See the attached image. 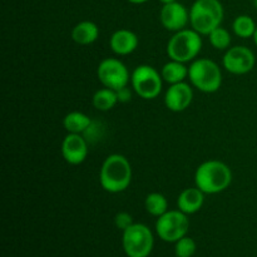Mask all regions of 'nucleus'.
<instances>
[{"instance_id":"2eb2a0df","label":"nucleus","mask_w":257,"mask_h":257,"mask_svg":"<svg viewBox=\"0 0 257 257\" xmlns=\"http://www.w3.org/2000/svg\"><path fill=\"white\" fill-rule=\"evenodd\" d=\"M205 203V193L198 187L185 188L177 198L178 210L186 215H193L202 208Z\"/></svg>"},{"instance_id":"7ed1b4c3","label":"nucleus","mask_w":257,"mask_h":257,"mask_svg":"<svg viewBox=\"0 0 257 257\" xmlns=\"http://www.w3.org/2000/svg\"><path fill=\"white\" fill-rule=\"evenodd\" d=\"M223 15L225 12L220 0H196L190 10L191 28L201 35H208L221 27Z\"/></svg>"},{"instance_id":"6e6552de","label":"nucleus","mask_w":257,"mask_h":257,"mask_svg":"<svg viewBox=\"0 0 257 257\" xmlns=\"http://www.w3.org/2000/svg\"><path fill=\"white\" fill-rule=\"evenodd\" d=\"M188 215L180 210L167 211L160 216L156 222V232L165 242H177L180 238L187 236L190 228Z\"/></svg>"},{"instance_id":"9b49d317","label":"nucleus","mask_w":257,"mask_h":257,"mask_svg":"<svg viewBox=\"0 0 257 257\" xmlns=\"http://www.w3.org/2000/svg\"><path fill=\"white\" fill-rule=\"evenodd\" d=\"M160 20L168 32H180L190 23V12L181 3H170L163 5L161 9Z\"/></svg>"},{"instance_id":"a211bd4d","label":"nucleus","mask_w":257,"mask_h":257,"mask_svg":"<svg viewBox=\"0 0 257 257\" xmlns=\"http://www.w3.org/2000/svg\"><path fill=\"white\" fill-rule=\"evenodd\" d=\"M90 124H92L90 118L85 113L78 112V110L68 113L63 119V125L68 133L82 135L90 127Z\"/></svg>"},{"instance_id":"f8f14e48","label":"nucleus","mask_w":257,"mask_h":257,"mask_svg":"<svg viewBox=\"0 0 257 257\" xmlns=\"http://www.w3.org/2000/svg\"><path fill=\"white\" fill-rule=\"evenodd\" d=\"M60 151L65 162L72 166H78L84 162L88 156L87 141L82 137V135L68 133L63 140Z\"/></svg>"},{"instance_id":"b1692460","label":"nucleus","mask_w":257,"mask_h":257,"mask_svg":"<svg viewBox=\"0 0 257 257\" xmlns=\"http://www.w3.org/2000/svg\"><path fill=\"white\" fill-rule=\"evenodd\" d=\"M133 217L128 212H118L114 217V225L118 230H127L130 226L133 225Z\"/></svg>"},{"instance_id":"c85d7f7f","label":"nucleus","mask_w":257,"mask_h":257,"mask_svg":"<svg viewBox=\"0 0 257 257\" xmlns=\"http://www.w3.org/2000/svg\"><path fill=\"white\" fill-rule=\"evenodd\" d=\"M253 5H255V8L257 9V0H253Z\"/></svg>"},{"instance_id":"f03ea898","label":"nucleus","mask_w":257,"mask_h":257,"mask_svg":"<svg viewBox=\"0 0 257 257\" xmlns=\"http://www.w3.org/2000/svg\"><path fill=\"white\" fill-rule=\"evenodd\" d=\"M232 182V172L226 163L217 160L201 163L195 173L196 187L205 195H216L227 190Z\"/></svg>"},{"instance_id":"0eeeda50","label":"nucleus","mask_w":257,"mask_h":257,"mask_svg":"<svg viewBox=\"0 0 257 257\" xmlns=\"http://www.w3.org/2000/svg\"><path fill=\"white\" fill-rule=\"evenodd\" d=\"M132 88L143 99H155L162 92L163 78L156 68L148 64L138 65L131 75Z\"/></svg>"},{"instance_id":"aec40b11","label":"nucleus","mask_w":257,"mask_h":257,"mask_svg":"<svg viewBox=\"0 0 257 257\" xmlns=\"http://www.w3.org/2000/svg\"><path fill=\"white\" fill-rule=\"evenodd\" d=\"M145 207L150 215L155 216V217H160V216L165 215L168 211V201L162 193L152 192L147 195L145 200Z\"/></svg>"},{"instance_id":"9d476101","label":"nucleus","mask_w":257,"mask_h":257,"mask_svg":"<svg viewBox=\"0 0 257 257\" xmlns=\"http://www.w3.org/2000/svg\"><path fill=\"white\" fill-rule=\"evenodd\" d=\"M223 68L235 75H243L255 68L256 58L252 50L243 45H236L226 50L222 59Z\"/></svg>"},{"instance_id":"39448f33","label":"nucleus","mask_w":257,"mask_h":257,"mask_svg":"<svg viewBox=\"0 0 257 257\" xmlns=\"http://www.w3.org/2000/svg\"><path fill=\"white\" fill-rule=\"evenodd\" d=\"M202 48V38L193 29H182L176 32L167 43V55L170 59L181 63L195 60Z\"/></svg>"},{"instance_id":"412c9836","label":"nucleus","mask_w":257,"mask_h":257,"mask_svg":"<svg viewBox=\"0 0 257 257\" xmlns=\"http://www.w3.org/2000/svg\"><path fill=\"white\" fill-rule=\"evenodd\" d=\"M232 29L237 37L240 38H253L255 32L257 29V25L255 20L248 15H238L232 23Z\"/></svg>"},{"instance_id":"423d86ee","label":"nucleus","mask_w":257,"mask_h":257,"mask_svg":"<svg viewBox=\"0 0 257 257\" xmlns=\"http://www.w3.org/2000/svg\"><path fill=\"white\" fill-rule=\"evenodd\" d=\"M155 245V237L148 226L133 223L123 231L122 246L128 257H148Z\"/></svg>"},{"instance_id":"ddd939ff","label":"nucleus","mask_w":257,"mask_h":257,"mask_svg":"<svg viewBox=\"0 0 257 257\" xmlns=\"http://www.w3.org/2000/svg\"><path fill=\"white\" fill-rule=\"evenodd\" d=\"M193 100V90L186 82L171 84L165 94V104L171 112H183Z\"/></svg>"},{"instance_id":"a878e982","label":"nucleus","mask_w":257,"mask_h":257,"mask_svg":"<svg viewBox=\"0 0 257 257\" xmlns=\"http://www.w3.org/2000/svg\"><path fill=\"white\" fill-rule=\"evenodd\" d=\"M127 2H130L131 4L138 5V4H145V3H147L148 0H127Z\"/></svg>"},{"instance_id":"bb28decb","label":"nucleus","mask_w":257,"mask_h":257,"mask_svg":"<svg viewBox=\"0 0 257 257\" xmlns=\"http://www.w3.org/2000/svg\"><path fill=\"white\" fill-rule=\"evenodd\" d=\"M158 2H161L163 5H165V4H170V3H175L177 2V0H158Z\"/></svg>"},{"instance_id":"f3484780","label":"nucleus","mask_w":257,"mask_h":257,"mask_svg":"<svg viewBox=\"0 0 257 257\" xmlns=\"http://www.w3.org/2000/svg\"><path fill=\"white\" fill-rule=\"evenodd\" d=\"M161 75H162L163 80L170 85L185 82L186 78H188V67H186L185 63L171 59L162 67Z\"/></svg>"},{"instance_id":"393cba45","label":"nucleus","mask_w":257,"mask_h":257,"mask_svg":"<svg viewBox=\"0 0 257 257\" xmlns=\"http://www.w3.org/2000/svg\"><path fill=\"white\" fill-rule=\"evenodd\" d=\"M117 94H118V99H119V102H128V100L131 99V93L127 87L117 90Z\"/></svg>"},{"instance_id":"5701e85b","label":"nucleus","mask_w":257,"mask_h":257,"mask_svg":"<svg viewBox=\"0 0 257 257\" xmlns=\"http://www.w3.org/2000/svg\"><path fill=\"white\" fill-rule=\"evenodd\" d=\"M197 250L195 240L188 236L180 238L177 242H175V253L176 257H192Z\"/></svg>"},{"instance_id":"4be33fe9","label":"nucleus","mask_w":257,"mask_h":257,"mask_svg":"<svg viewBox=\"0 0 257 257\" xmlns=\"http://www.w3.org/2000/svg\"><path fill=\"white\" fill-rule=\"evenodd\" d=\"M208 40L215 49L227 50L231 45V34L227 29L218 27L208 34Z\"/></svg>"},{"instance_id":"dca6fc26","label":"nucleus","mask_w":257,"mask_h":257,"mask_svg":"<svg viewBox=\"0 0 257 257\" xmlns=\"http://www.w3.org/2000/svg\"><path fill=\"white\" fill-rule=\"evenodd\" d=\"M72 39L73 42L79 45H89L93 44L99 37V28L95 23L89 20H83L78 23L72 29Z\"/></svg>"},{"instance_id":"20e7f679","label":"nucleus","mask_w":257,"mask_h":257,"mask_svg":"<svg viewBox=\"0 0 257 257\" xmlns=\"http://www.w3.org/2000/svg\"><path fill=\"white\" fill-rule=\"evenodd\" d=\"M191 84L203 93L217 92L222 84V73L217 63L207 58L192 60L188 67Z\"/></svg>"},{"instance_id":"cd10ccee","label":"nucleus","mask_w":257,"mask_h":257,"mask_svg":"<svg viewBox=\"0 0 257 257\" xmlns=\"http://www.w3.org/2000/svg\"><path fill=\"white\" fill-rule=\"evenodd\" d=\"M253 43H255V45L257 47V29L255 32V35H253Z\"/></svg>"},{"instance_id":"4468645a","label":"nucleus","mask_w":257,"mask_h":257,"mask_svg":"<svg viewBox=\"0 0 257 257\" xmlns=\"http://www.w3.org/2000/svg\"><path fill=\"white\" fill-rule=\"evenodd\" d=\"M110 49L117 55H128L138 47V37L128 29H119L112 34L109 39Z\"/></svg>"},{"instance_id":"f257e3e1","label":"nucleus","mask_w":257,"mask_h":257,"mask_svg":"<svg viewBox=\"0 0 257 257\" xmlns=\"http://www.w3.org/2000/svg\"><path fill=\"white\" fill-rule=\"evenodd\" d=\"M99 182L103 190L109 193H119L127 190L132 182L130 161L118 153L108 156L100 168Z\"/></svg>"},{"instance_id":"1a4fd4ad","label":"nucleus","mask_w":257,"mask_h":257,"mask_svg":"<svg viewBox=\"0 0 257 257\" xmlns=\"http://www.w3.org/2000/svg\"><path fill=\"white\" fill-rule=\"evenodd\" d=\"M97 77L103 87L113 90L125 88L131 82V74L128 68L117 58H105L99 63L97 69Z\"/></svg>"},{"instance_id":"6ab92c4d","label":"nucleus","mask_w":257,"mask_h":257,"mask_svg":"<svg viewBox=\"0 0 257 257\" xmlns=\"http://www.w3.org/2000/svg\"><path fill=\"white\" fill-rule=\"evenodd\" d=\"M118 102H119V99H118L117 90H113L110 88L105 87L97 90L92 98V103L94 108L100 110V112H108L112 108H114Z\"/></svg>"}]
</instances>
